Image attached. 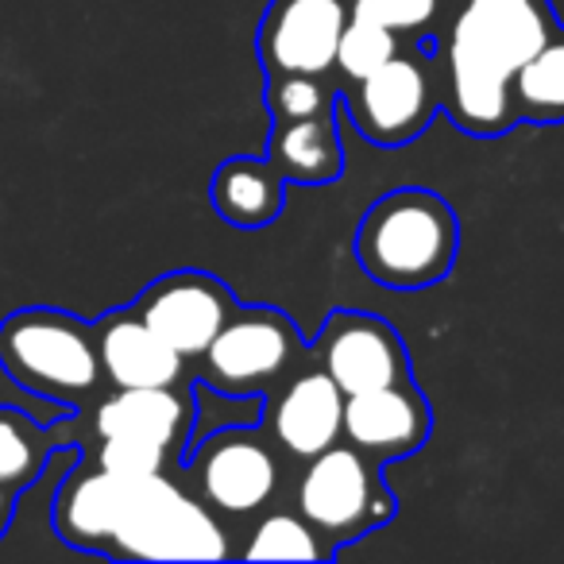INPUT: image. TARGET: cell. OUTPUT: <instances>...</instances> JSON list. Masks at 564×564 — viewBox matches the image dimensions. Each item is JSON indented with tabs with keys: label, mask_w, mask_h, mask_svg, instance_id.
<instances>
[{
	"label": "cell",
	"mask_w": 564,
	"mask_h": 564,
	"mask_svg": "<svg viewBox=\"0 0 564 564\" xmlns=\"http://www.w3.org/2000/svg\"><path fill=\"white\" fill-rule=\"evenodd\" d=\"M441 109L464 135H502L518 124L510 78L556 32L549 0H453L441 20Z\"/></svg>",
	"instance_id": "6da1fadb"
},
{
	"label": "cell",
	"mask_w": 564,
	"mask_h": 564,
	"mask_svg": "<svg viewBox=\"0 0 564 564\" xmlns=\"http://www.w3.org/2000/svg\"><path fill=\"white\" fill-rule=\"evenodd\" d=\"M460 251V220L433 189L402 186L383 194L360 220L356 259L387 291H425L441 282Z\"/></svg>",
	"instance_id": "7a4b0ae2"
},
{
	"label": "cell",
	"mask_w": 564,
	"mask_h": 564,
	"mask_svg": "<svg viewBox=\"0 0 564 564\" xmlns=\"http://www.w3.org/2000/svg\"><path fill=\"white\" fill-rule=\"evenodd\" d=\"M0 368L17 387L70 414L105 387L94 325L55 306H28L0 322Z\"/></svg>",
	"instance_id": "3957f363"
},
{
	"label": "cell",
	"mask_w": 564,
	"mask_h": 564,
	"mask_svg": "<svg viewBox=\"0 0 564 564\" xmlns=\"http://www.w3.org/2000/svg\"><path fill=\"white\" fill-rule=\"evenodd\" d=\"M232 553L225 525L197 495H186L166 471L135 479L105 556L117 561H220Z\"/></svg>",
	"instance_id": "277c9868"
},
{
	"label": "cell",
	"mask_w": 564,
	"mask_h": 564,
	"mask_svg": "<svg viewBox=\"0 0 564 564\" xmlns=\"http://www.w3.org/2000/svg\"><path fill=\"white\" fill-rule=\"evenodd\" d=\"M306 360V340L282 310L236 306L209 348L197 356V379L225 399L267 394Z\"/></svg>",
	"instance_id": "5b68a950"
},
{
	"label": "cell",
	"mask_w": 564,
	"mask_h": 564,
	"mask_svg": "<svg viewBox=\"0 0 564 564\" xmlns=\"http://www.w3.org/2000/svg\"><path fill=\"white\" fill-rule=\"evenodd\" d=\"M376 468L379 464H371L345 441L310 456L302 468L294 502H299V514L322 533L333 553H340V545L364 538L376 525L391 522L394 495L387 491Z\"/></svg>",
	"instance_id": "8992f818"
},
{
	"label": "cell",
	"mask_w": 564,
	"mask_h": 564,
	"mask_svg": "<svg viewBox=\"0 0 564 564\" xmlns=\"http://www.w3.org/2000/svg\"><path fill=\"white\" fill-rule=\"evenodd\" d=\"M340 105L356 132L376 148L414 143L441 109L437 63H433L430 47L422 43L414 51H399L368 78L348 82Z\"/></svg>",
	"instance_id": "52a82bcc"
},
{
	"label": "cell",
	"mask_w": 564,
	"mask_h": 564,
	"mask_svg": "<svg viewBox=\"0 0 564 564\" xmlns=\"http://www.w3.org/2000/svg\"><path fill=\"white\" fill-rule=\"evenodd\" d=\"M189 479L197 487V499L213 514H259L282 484L279 445L271 441V433L248 422L220 425L205 441L189 445Z\"/></svg>",
	"instance_id": "ba28073f"
},
{
	"label": "cell",
	"mask_w": 564,
	"mask_h": 564,
	"mask_svg": "<svg viewBox=\"0 0 564 564\" xmlns=\"http://www.w3.org/2000/svg\"><path fill=\"white\" fill-rule=\"evenodd\" d=\"M310 360L345 391V399L410 379L406 345L394 333V325H387L376 314H364V310L329 314V322L322 325L314 348H310Z\"/></svg>",
	"instance_id": "9c48e42d"
},
{
	"label": "cell",
	"mask_w": 564,
	"mask_h": 564,
	"mask_svg": "<svg viewBox=\"0 0 564 564\" xmlns=\"http://www.w3.org/2000/svg\"><path fill=\"white\" fill-rule=\"evenodd\" d=\"M348 24V0H271L259 20L256 51L267 78L329 74Z\"/></svg>",
	"instance_id": "30bf717a"
},
{
	"label": "cell",
	"mask_w": 564,
	"mask_h": 564,
	"mask_svg": "<svg viewBox=\"0 0 564 564\" xmlns=\"http://www.w3.org/2000/svg\"><path fill=\"white\" fill-rule=\"evenodd\" d=\"M132 306L174 352L197 360L220 333V325L232 317L236 299L217 274L171 271L151 282Z\"/></svg>",
	"instance_id": "8fae6325"
},
{
	"label": "cell",
	"mask_w": 564,
	"mask_h": 564,
	"mask_svg": "<svg viewBox=\"0 0 564 564\" xmlns=\"http://www.w3.org/2000/svg\"><path fill=\"white\" fill-rule=\"evenodd\" d=\"M340 422H345V391L314 360L299 364L267 391V433L282 456L310 460L325 453L340 441Z\"/></svg>",
	"instance_id": "7c38bea8"
},
{
	"label": "cell",
	"mask_w": 564,
	"mask_h": 564,
	"mask_svg": "<svg viewBox=\"0 0 564 564\" xmlns=\"http://www.w3.org/2000/svg\"><path fill=\"white\" fill-rule=\"evenodd\" d=\"M433 414L425 394L414 387V379L387 383L376 391H360L345 399V422L340 441L364 453L371 464L402 460L417 453L430 441Z\"/></svg>",
	"instance_id": "4fadbf2b"
},
{
	"label": "cell",
	"mask_w": 564,
	"mask_h": 564,
	"mask_svg": "<svg viewBox=\"0 0 564 564\" xmlns=\"http://www.w3.org/2000/svg\"><path fill=\"white\" fill-rule=\"evenodd\" d=\"M197 422V399L186 383L178 387H112V394L97 399L94 433L97 437H135L163 445L174 460H182L189 433Z\"/></svg>",
	"instance_id": "5bb4252c"
},
{
	"label": "cell",
	"mask_w": 564,
	"mask_h": 564,
	"mask_svg": "<svg viewBox=\"0 0 564 564\" xmlns=\"http://www.w3.org/2000/svg\"><path fill=\"white\" fill-rule=\"evenodd\" d=\"M132 491H135V479L105 471L101 464L74 460L63 487L55 491V507H51L55 533L74 549L105 553Z\"/></svg>",
	"instance_id": "9a60e30c"
},
{
	"label": "cell",
	"mask_w": 564,
	"mask_h": 564,
	"mask_svg": "<svg viewBox=\"0 0 564 564\" xmlns=\"http://www.w3.org/2000/svg\"><path fill=\"white\" fill-rule=\"evenodd\" d=\"M97 356L109 387H178L186 383V356H178L135 306L112 310L94 325Z\"/></svg>",
	"instance_id": "2e32d148"
},
{
	"label": "cell",
	"mask_w": 564,
	"mask_h": 564,
	"mask_svg": "<svg viewBox=\"0 0 564 564\" xmlns=\"http://www.w3.org/2000/svg\"><path fill=\"white\" fill-rule=\"evenodd\" d=\"M271 166L294 186H325L345 171V148H340L337 112L302 120H274L267 140Z\"/></svg>",
	"instance_id": "e0dca14e"
},
{
	"label": "cell",
	"mask_w": 564,
	"mask_h": 564,
	"mask_svg": "<svg viewBox=\"0 0 564 564\" xmlns=\"http://www.w3.org/2000/svg\"><path fill=\"white\" fill-rule=\"evenodd\" d=\"M213 209L236 228H267L279 220L286 205V178L271 166V159L236 155L225 159L213 174Z\"/></svg>",
	"instance_id": "ac0fdd59"
},
{
	"label": "cell",
	"mask_w": 564,
	"mask_h": 564,
	"mask_svg": "<svg viewBox=\"0 0 564 564\" xmlns=\"http://www.w3.org/2000/svg\"><path fill=\"white\" fill-rule=\"evenodd\" d=\"M70 441L58 437V425H40L17 406H0V487L4 491H24L40 484L47 464Z\"/></svg>",
	"instance_id": "d6986e66"
},
{
	"label": "cell",
	"mask_w": 564,
	"mask_h": 564,
	"mask_svg": "<svg viewBox=\"0 0 564 564\" xmlns=\"http://www.w3.org/2000/svg\"><path fill=\"white\" fill-rule=\"evenodd\" d=\"M518 120L533 124H561L564 120V28L549 35L545 47L530 55L510 78Z\"/></svg>",
	"instance_id": "ffe728a7"
},
{
	"label": "cell",
	"mask_w": 564,
	"mask_h": 564,
	"mask_svg": "<svg viewBox=\"0 0 564 564\" xmlns=\"http://www.w3.org/2000/svg\"><path fill=\"white\" fill-rule=\"evenodd\" d=\"M243 561H333L325 538L299 510H267L240 549Z\"/></svg>",
	"instance_id": "44dd1931"
},
{
	"label": "cell",
	"mask_w": 564,
	"mask_h": 564,
	"mask_svg": "<svg viewBox=\"0 0 564 564\" xmlns=\"http://www.w3.org/2000/svg\"><path fill=\"white\" fill-rule=\"evenodd\" d=\"M399 35L391 32V28H383L379 20L371 17H356V12H348V24L345 32H340V43H337V63H333V70L340 74V82H360L368 78L371 70H379V66L387 63V58L399 55Z\"/></svg>",
	"instance_id": "7402d4cb"
},
{
	"label": "cell",
	"mask_w": 564,
	"mask_h": 564,
	"mask_svg": "<svg viewBox=\"0 0 564 564\" xmlns=\"http://www.w3.org/2000/svg\"><path fill=\"white\" fill-rule=\"evenodd\" d=\"M267 109L271 120L337 112V86L329 82V74H279V78H267Z\"/></svg>",
	"instance_id": "603a6c76"
},
{
	"label": "cell",
	"mask_w": 564,
	"mask_h": 564,
	"mask_svg": "<svg viewBox=\"0 0 564 564\" xmlns=\"http://www.w3.org/2000/svg\"><path fill=\"white\" fill-rule=\"evenodd\" d=\"M453 0H348V12L371 17L383 28H391L399 40L425 43L445 20Z\"/></svg>",
	"instance_id": "cb8c5ba5"
},
{
	"label": "cell",
	"mask_w": 564,
	"mask_h": 564,
	"mask_svg": "<svg viewBox=\"0 0 564 564\" xmlns=\"http://www.w3.org/2000/svg\"><path fill=\"white\" fill-rule=\"evenodd\" d=\"M94 464H101L105 471H117L128 479H143V476H159L166 471V464H174V456L163 445H151V441H135V437H97Z\"/></svg>",
	"instance_id": "d4e9b609"
},
{
	"label": "cell",
	"mask_w": 564,
	"mask_h": 564,
	"mask_svg": "<svg viewBox=\"0 0 564 564\" xmlns=\"http://www.w3.org/2000/svg\"><path fill=\"white\" fill-rule=\"evenodd\" d=\"M12 514H17V491H4V487H0V538L9 533Z\"/></svg>",
	"instance_id": "484cf974"
}]
</instances>
